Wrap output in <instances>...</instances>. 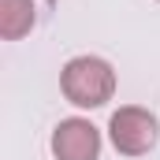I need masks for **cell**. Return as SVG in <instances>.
<instances>
[{"instance_id":"cell-1","label":"cell","mask_w":160,"mask_h":160,"mask_svg":"<svg viewBox=\"0 0 160 160\" xmlns=\"http://www.w3.org/2000/svg\"><path fill=\"white\" fill-rule=\"evenodd\" d=\"M60 93L75 108H104L116 97V67L104 56H71L60 71Z\"/></svg>"},{"instance_id":"cell-2","label":"cell","mask_w":160,"mask_h":160,"mask_svg":"<svg viewBox=\"0 0 160 160\" xmlns=\"http://www.w3.org/2000/svg\"><path fill=\"white\" fill-rule=\"evenodd\" d=\"M108 138H112L119 157H145L160 142V123L142 104H123L108 119Z\"/></svg>"},{"instance_id":"cell-3","label":"cell","mask_w":160,"mask_h":160,"mask_svg":"<svg viewBox=\"0 0 160 160\" xmlns=\"http://www.w3.org/2000/svg\"><path fill=\"white\" fill-rule=\"evenodd\" d=\"M101 145H104L101 130L82 116L60 119L52 130V142H48L56 160H101Z\"/></svg>"},{"instance_id":"cell-4","label":"cell","mask_w":160,"mask_h":160,"mask_svg":"<svg viewBox=\"0 0 160 160\" xmlns=\"http://www.w3.org/2000/svg\"><path fill=\"white\" fill-rule=\"evenodd\" d=\"M38 26V8L34 0H0V38L19 41Z\"/></svg>"}]
</instances>
